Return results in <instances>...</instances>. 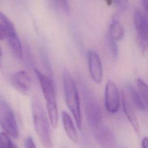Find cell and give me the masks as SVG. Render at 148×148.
I'll use <instances>...</instances> for the list:
<instances>
[{
    "instance_id": "6da1fadb",
    "label": "cell",
    "mask_w": 148,
    "mask_h": 148,
    "mask_svg": "<svg viewBox=\"0 0 148 148\" xmlns=\"http://www.w3.org/2000/svg\"><path fill=\"white\" fill-rule=\"evenodd\" d=\"M31 105L33 123L36 135L45 148H53L49 120L40 98L34 96L32 99Z\"/></svg>"
},
{
    "instance_id": "ffe728a7",
    "label": "cell",
    "mask_w": 148,
    "mask_h": 148,
    "mask_svg": "<svg viewBox=\"0 0 148 148\" xmlns=\"http://www.w3.org/2000/svg\"><path fill=\"white\" fill-rule=\"evenodd\" d=\"M116 8L120 12H123L126 10L128 4V0H113Z\"/></svg>"
},
{
    "instance_id": "4fadbf2b",
    "label": "cell",
    "mask_w": 148,
    "mask_h": 148,
    "mask_svg": "<svg viewBox=\"0 0 148 148\" xmlns=\"http://www.w3.org/2000/svg\"><path fill=\"white\" fill-rule=\"evenodd\" d=\"M61 117L62 124L67 136L73 142L77 143L78 142V135L72 118L65 111L62 112Z\"/></svg>"
},
{
    "instance_id": "2e32d148",
    "label": "cell",
    "mask_w": 148,
    "mask_h": 148,
    "mask_svg": "<svg viewBox=\"0 0 148 148\" xmlns=\"http://www.w3.org/2000/svg\"><path fill=\"white\" fill-rule=\"evenodd\" d=\"M136 85L138 90L140 93L146 106L148 108V84L142 79L138 78L136 80Z\"/></svg>"
},
{
    "instance_id": "d6986e66",
    "label": "cell",
    "mask_w": 148,
    "mask_h": 148,
    "mask_svg": "<svg viewBox=\"0 0 148 148\" xmlns=\"http://www.w3.org/2000/svg\"><path fill=\"white\" fill-rule=\"evenodd\" d=\"M54 3L61 10L65 13L69 12V2L68 0H52Z\"/></svg>"
},
{
    "instance_id": "5bb4252c",
    "label": "cell",
    "mask_w": 148,
    "mask_h": 148,
    "mask_svg": "<svg viewBox=\"0 0 148 148\" xmlns=\"http://www.w3.org/2000/svg\"><path fill=\"white\" fill-rule=\"evenodd\" d=\"M124 34V28L122 24L117 20H114L110 23L107 37L116 42L121 40Z\"/></svg>"
},
{
    "instance_id": "8992f818",
    "label": "cell",
    "mask_w": 148,
    "mask_h": 148,
    "mask_svg": "<svg viewBox=\"0 0 148 148\" xmlns=\"http://www.w3.org/2000/svg\"><path fill=\"white\" fill-rule=\"evenodd\" d=\"M0 121L4 132L13 138H17L18 130L17 121L13 110L5 99L0 100Z\"/></svg>"
},
{
    "instance_id": "7402d4cb",
    "label": "cell",
    "mask_w": 148,
    "mask_h": 148,
    "mask_svg": "<svg viewBox=\"0 0 148 148\" xmlns=\"http://www.w3.org/2000/svg\"><path fill=\"white\" fill-rule=\"evenodd\" d=\"M142 148H148V138L145 137L142 140Z\"/></svg>"
},
{
    "instance_id": "9a60e30c",
    "label": "cell",
    "mask_w": 148,
    "mask_h": 148,
    "mask_svg": "<svg viewBox=\"0 0 148 148\" xmlns=\"http://www.w3.org/2000/svg\"><path fill=\"white\" fill-rule=\"evenodd\" d=\"M127 92L128 93L130 98L134 106H135L140 110H145L146 106L138 90L137 91L132 86H128Z\"/></svg>"
},
{
    "instance_id": "3957f363",
    "label": "cell",
    "mask_w": 148,
    "mask_h": 148,
    "mask_svg": "<svg viewBox=\"0 0 148 148\" xmlns=\"http://www.w3.org/2000/svg\"><path fill=\"white\" fill-rule=\"evenodd\" d=\"M34 71L39 80L43 97L46 101L49 121L52 127L55 128L57 127L59 117L54 83L50 78L42 73L38 69H35Z\"/></svg>"
},
{
    "instance_id": "e0dca14e",
    "label": "cell",
    "mask_w": 148,
    "mask_h": 148,
    "mask_svg": "<svg viewBox=\"0 0 148 148\" xmlns=\"http://www.w3.org/2000/svg\"><path fill=\"white\" fill-rule=\"evenodd\" d=\"M0 148H18L12 141L10 135L5 132L1 133Z\"/></svg>"
},
{
    "instance_id": "9c48e42d",
    "label": "cell",
    "mask_w": 148,
    "mask_h": 148,
    "mask_svg": "<svg viewBox=\"0 0 148 148\" xmlns=\"http://www.w3.org/2000/svg\"><path fill=\"white\" fill-rule=\"evenodd\" d=\"M91 128L95 141L102 148H115V137L108 127L100 123Z\"/></svg>"
},
{
    "instance_id": "5b68a950",
    "label": "cell",
    "mask_w": 148,
    "mask_h": 148,
    "mask_svg": "<svg viewBox=\"0 0 148 148\" xmlns=\"http://www.w3.org/2000/svg\"><path fill=\"white\" fill-rule=\"evenodd\" d=\"M82 87L84 114L88 124L92 128L101 123V109L92 92L86 85L83 84Z\"/></svg>"
},
{
    "instance_id": "8fae6325",
    "label": "cell",
    "mask_w": 148,
    "mask_h": 148,
    "mask_svg": "<svg viewBox=\"0 0 148 148\" xmlns=\"http://www.w3.org/2000/svg\"><path fill=\"white\" fill-rule=\"evenodd\" d=\"M121 101L123 110L127 119L135 132L139 134L140 125L134 109V105L130 98L128 92L125 90H123L121 92Z\"/></svg>"
},
{
    "instance_id": "ac0fdd59",
    "label": "cell",
    "mask_w": 148,
    "mask_h": 148,
    "mask_svg": "<svg viewBox=\"0 0 148 148\" xmlns=\"http://www.w3.org/2000/svg\"><path fill=\"white\" fill-rule=\"evenodd\" d=\"M106 40L108 46L112 57L114 59H116L119 56V47L117 42L110 39L108 37H107Z\"/></svg>"
},
{
    "instance_id": "52a82bcc",
    "label": "cell",
    "mask_w": 148,
    "mask_h": 148,
    "mask_svg": "<svg viewBox=\"0 0 148 148\" xmlns=\"http://www.w3.org/2000/svg\"><path fill=\"white\" fill-rule=\"evenodd\" d=\"M135 27L137 32V42L143 51L148 50V19L145 13L136 9L134 14Z\"/></svg>"
},
{
    "instance_id": "7c38bea8",
    "label": "cell",
    "mask_w": 148,
    "mask_h": 148,
    "mask_svg": "<svg viewBox=\"0 0 148 148\" xmlns=\"http://www.w3.org/2000/svg\"><path fill=\"white\" fill-rule=\"evenodd\" d=\"M10 82L16 90L25 95L28 94L31 89V77L24 71L14 73L10 77Z\"/></svg>"
},
{
    "instance_id": "30bf717a",
    "label": "cell",
    "mask_w": 148,
    "mask_h": 148,
    "mask_svg": "<svg viewBox=\"0 0 148 148\" xmlns=\"http://www.w3.org/2000/svg\"><path fill=\"white\" fill-rule=\"evenodd\" d=\"M87 62L91 78L96 83H100L103 79V69L98 54L94 51L87 53Z\"/></svg>"
},
{
    "instance_id": "44dd1931",
    "label": "cell",
    "mask_w": 148,
    "mask_h": 148,
    "mask_svg": "<svg viewBox=\"0 0 148 148\" xmlns=\"http://www.w3.org/2000/svg\"><path fill=\"white\" fill-rule=\"evenodd\" d=\"M25 148H36L35 144L31 137H27L24 142Z\"/></svg>"
},
{
    "instance_id": "277c9868",
    "label": "cell",
    "mask_w": 148,
    "mask_h": 148,
    "mask_svg": "<svg viewBox=\"0 0 148 148\" xmlns=\"http://www.w3.org/2000/svg\"><path fill=\"white\" fill-rule=\"evenodd\" d=\"M0 38L6 40L13 54L18 59L23 56L22 45L13 24L3 13L0 14Z\"/></svg>"
},
{
    "instance_id": "ba28073f",
    "label": "cell",
    "mask_w": 148,
    "mask_h": 148,
    "mask_svg": "<svg viewBox=\"0 0 148 148\" xmlns=\"http://www.w3.org/2000/svg\"><path fill=\"white\" fill-rule=\"evenodd\" d=\"M120 95L119 89L116 84L111 80H109L105 88V106L110 113H116L120 107Z\"/></svg>"
},
{
    "instance_id": "7a4b0ae2",
    "label": "cell",
    "mask_w": 148,
    "mask_h": 148,
    "mask_svg": "<svg viewBox=\"0 0 148 148\" xmlns=\"http://www.w3.org/2000/svg\"><path fill=\"white\" fill-rule=\"evenodd\" d=\"M62 78L66 106L75 119L78 130H81L82 113L77 85L72 75L66 69L62 72Z\"/></svg>"
}]
</instances>
